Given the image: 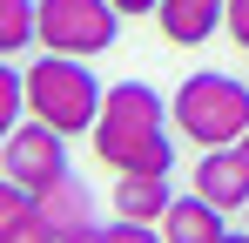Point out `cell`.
Instances as JSON below:
<instances>
[{
	"mask_svg": "<svg viewBox=\"0 0 249 243\" xmlns=\"http://www.w3.org/2000/svg\"><path fill=\"white\" fill-rule=\"evenodd\" d=\"M94 156L115 176H168L175 169V115L148 81H115L101 122H94Z\"/></svg>",
	"mask_w": 249,
	"mask_h": 243,
	"instance_id": "6da1fadb",
	"label": "cell"
},
{
	"mask_svg": "<svg viewBox=\"0 0 249 243\" xmlns=\"http://www.w3.org/2000/svg\"><path fill=\"white\" fill-rule=\"evenodd\" d=\"M168 115H175V135H189L196 149H236L249 135V81L236 75H182V88L168 95Z\"/></svg>",
	"mask_w": 249,
	"mask_h": 243,
	"instance_id": "7a4b0ae2",
	"label": "cell"
},
{
	"mask_svg": "<svg viewBox=\"0 0 249 243\" xmlns=\"http://www.w3.org/2000/svg\"><path fill=\"white\" fill-rule=\"evenodd\" d=\"M101 101H108V88L94 81L88 61L47 54V47H41V61H27V115H34V122L61 128V135H94Z\"/></svg>",
	"mask_w": 249,
	"mask_h": 243,
	"instance_id": "3957f363",
	"label": "cell"
},
{
	"mask_svg": "<svg viewBox=\"0 0 249 243\" xmlns=\"http://www.w3.org/2000/svg\"><path fill=\"white\" fill-rule=\"evenodd\" d=\"M115 34H122L115 0H41V47L47 54L94 61V54L115 47Z\"/></svg>",
	"mask_w": 249,
	"mask_h": 243,
	"instance_id": "277c9868",
	"label": "cell"
},
{
	"mask_svg": "<svg viewBox=\"0 0 249 243\" xmlns=\"http://www.w3.org/2000/svg\"><path fill=\"white\" fill-rule=\"evenodd\" d=\"M0 176H7L14 189L47 196L54 182H68V176H74V169H68V135L27 115L20 128H7V142H0Z\"/></svg>",
	"mask_w": 249,
	"mask_h": 243,
	"instance_id": "5b68a950",
	"label": "cell"
},
{
	"mask_svg": "<svg viewBox=\"0 0 249 243\" xmlns=\"http://www.w3.org/2000/svg\"><path fill=\"white\" fill-rule=\"evenodd\" d=\"M196 196H209L222 216L249 209V156L243 149H202V162H196Z\"/></svg>",
	"mask_w": 249,
	"mask_h": 243,
	"instance_id": "8992f818",
	"label": "cell"
},
{
	"mask_svg": "<svg viewBox=\"0 0 249 243\" xmlns=\"http://www.w3.org/2000/svg\"><path fill=\"white\" fill-rule=\"evenodd\" d=\"M222 14H229V0H162L155 7V27H162L168 47H202L222 27Z\"/></svg>",
	"mask_w": 249,
	"mask_h": 243,
	"instance_id": "52a82bcc",
	"label": "cell"
},
{
	"mask_svg": "<svg viewBox=\"0 0 249 243\" xmlns=\"http://www.w3.org/2000/svg\"><path fill=\"white\" fill-rule=\"evenodd\" d=\"M0 243H61V230H54V216L41 209L34 189L0 182Z\"/></svg>",
	"mask_w": 249,
	"mask_h": 243,
	"instance_id": "ba28073f",
	"label": "cell"
},
{
	"mask_svg": "<svg viewBox=\"0 0 249 243\" xmlns=\"http://www.w3.org/2000/svg\"><path fill=\"white\" fill-rule=\"evenodd\" d=\"M229 237V223H222V209L209 196H175L168 202V216H162V243H222Z\"/></svg>",
	"mask_w": 249,
	"mask_h": 243,
	"instance_id": "9c48e42d",
	"label": "cell"
},
{
	"mask_svg": "<svg viewBox=\"0 0 249 243\" xmlns=\"http://www.w3.org/2000/svg\"><path fill=\"white\" fill-rule=\"evenodd\" d=\"M175 189H168V176H115V216L128 223H162Z\"/></svg>",
	"mask_w": 249,
	"mask_h": 243,
	"instance_id": "30bf717a",
	"label": "cell"
},
{
	"mask_svg": "<svg viewBox=\"0 0 249 243\" xmlns=\"http://www.w3.org/2000/svg\"><path fill=\"white\" fill-rule=\"evenodd\" d=\"M41 209L54 216L61 237H68V230H88V223H94V189H88L81 176H68V182H54V189L41 196Z\"/></svg>",
	"mask_w": 249,
	"mask_h": 243,
	"instance_id": "8fae6325",
	"label": "cell"
},
{
	"mask_svg": "<svg viewBox=\"0 0 249 243\" xmlns=\"http://www.w3.org/2000/svg\"><path fill=\"white\" fill-rule=\"evenodd\" d=\"M41 40V0H0V54L20 61Z\"/></svg>",
	"mask_w": 249,
	"mask_h": 243,
	"instance_id": "7c38bea8",
	"label": "cell"
},
{
	"mask_svg": "<svg viewBox=\"0 0 249 243\" xmlns=\"http://www.w3.org/2000/svg\"><path fill=\"white\" fill-rule=\"evenodd\" d=\"M20 122H27V68L0 61V128H20Z\"/></svg>",
	"mask_w": 249,
	"mask_h": 243,
	"instance_id": "4fadbf2b",
	"label": "cell"
},
{
	"mask_svg": "<svg viewBox=\"0 0 249 243\" xmlns=\"http://www.w3.org/2000/svg\"><path fill=\"white\" fill-rule=\"evenodd\" d=\"M108 243H162V223H128V216H115V223H108Z\"/></svg>",
	"mask_w": 249,
	"mask_h": 243,
	"instance_id": "5bb4252c",
	"label": "cell"
},
{
	"mask_svg": "<svg viewBox=\"0 0 249 243\" xmlns=\"http://www.w3.org/2000/svg\"><path fill=\"white\" fill-rule=\"evenodd\" d=\"M222 34H229V40L249 54V0H229V14H222Z\"/></svg>",
	"mask_w": 249,
	"mask_h": 243,
	"instance_id": "9a60e30c",
	"label": "cell"
},
{
	"mask_svg": "<svg viewBox=\"0 0 249 243\" xmlns=\"http://www.w3.org/2000/svg\"><path fill=\"white\" fill-rule=\"evenodd\" d=\"M155 7H162V0H115V14H122V20H135V14H155Z\"/></svg>",
	"mask_w": 249,
	"mask_h": 243,
	"instance_id": "2e32d148",
	"label": "cell"
},
{
	"mask_svg": "<svg viewBox=\"0 0 249 243\" xmlns=\"http://www.w3.org/2000/svg\"><path fill=\"white\" fill-rule=\"evenodd\" d=\"M61 243H108V230H101V223H88V230H68Z\"/></svg>",
	"mask_w": 249,
	"mask_h": 243,
	"instance_id": "e0dca14e",
	"label": "cell"
},
{
	"mask_svg": "<svg viewBox=\"0 0 249 243\" xmlns=\"http://www.w3.org/2000/svg\"><path fill=\"white\" fill-rule=\"evenodd\" d=\"M222 243H249V230H229V237H222Z\"/></svg>",
	"mask_w": 249,
	"mask_h": 243,
	"instance_id": "ac0fdd59",
	"label": "cell"
},
{
	"mask_svg": "<svg viewBox=\"0 0 249 243\" xmlns=\"http://www.w3.org/2000/svg\"><path fill=\"white\" fill-rule=\"evenodd\" d=\"M236 149H243V156H249V135H243V142H236Z\"/></svg>",
	"mask_w": 249,
	"mask_h": 243,
	"instance_id": "d6986e66",
	"label": "cell"
},
{
	"mask_svg": "<svg viewBox=\"0 0 249 243\" xmlns=\"http://www.w3.org/2000/svg\"><path fill=\"white\" fill-rule=\"evenodd\" d=\"M243 223H249V209H243Z\"/></svg>",
	"mask_w": 249,
	"mask_h": 243,
	"instance_id": "ffe728a7",
	"label": "cell"
}]
</instances>
